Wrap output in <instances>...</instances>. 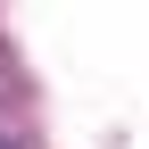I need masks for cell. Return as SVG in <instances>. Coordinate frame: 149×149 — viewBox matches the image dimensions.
Wrapping results in <instances>:
<instances>
[{"mask_svg":"<svg viewBox=\"0 0 149 149\" xmlns=\"http://www.w3.org/2000/svg\"><path fill=\"white\" fill-rule=\"evenodd\" d=\"M0 149H8V141H0Z\"/></svg>","mask_w":149,"mask_h":149,"instance_id":"cell-1","label":"cell"}]
</instances>
